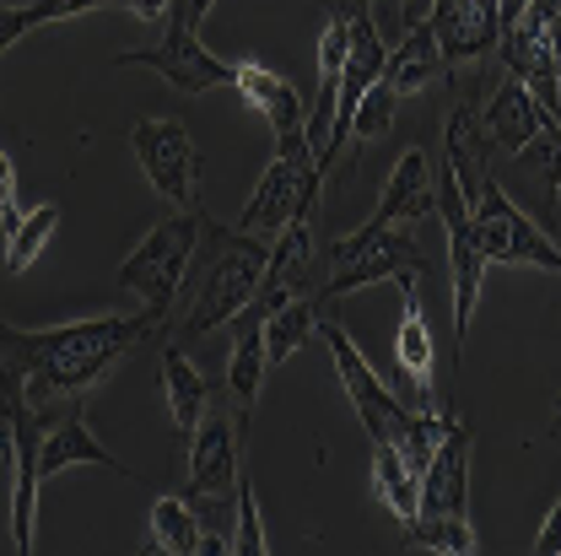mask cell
<instances>
[{
  "label": "cell",
  "mask_w": 561,
  "mask_h": 556,
  "mask_svg": "<svg viewBox=\"0 0 561 556\" xmlns=\"http://www.w3.org/2000/svg\"><path fill=\"white\" fill-rule=\"evenodd\" d=\"M157 330V319L140 314H108V319H76L55 330H11L0 319V384L22 389L33 406L55 411L60 400L87 395L98 378H108L125 351H136Z\"/></svg>",
  "instance_id": "cell-1"
},
{
  "label": "cell",
  "mask_w": 561,
  "mask_h": 556,
  "mask_svg": "<svg viewBox=\"0 0 561 556\" xmlns=\"http://www.w3.org/2000/svg\"><path fill=\"white\" fill-rule=\"evenodd\" d=\"M216 227V222H210ZM216 254H210L206 265L195 271V281H184V303L168 314V330L173 336H210V330H221V325H232L249 303H254V292H260V276H265V254H271V243H260L254 232H227V227H216Z\"/></svg>",
  "instance_id": "cell-2"
},
{
  "label": "cell",
  "mask_w": 561,
  "mask_h": 556,
  "mask_svg": "<svg viewBox=\"0 0 561 556\" xmlns=\"http://www.w3.org/2000/svg\"><path fill=\"white\" fill-rule=\"evenodd\" d=\"M201 238H206V211H173L168 222H157L136 249L119 260V286L136 297L157 325H168V314L179 308Z\"/></svg>",
  "instance_id": "cell-3"
},
{
  "label": "cell",
  "mask_w": 561,
  "mask_h": 556,
  "mask_svg": "<svg viewBox=\"0 0 561 556\" xmlns=\"http://www.w3.org/2000/svg\"><path fill=\"white\" fill-rule=\"evenodd\" d=\"M470 227H476V243L486 254V265H540L561 276V238H551L529 211L513 206V195L496 184V173L481 168L470 184Z\"/></svg>",
  "instance_id": "cell-4"
},
{
  "label": "cell",
  "mask_w": 561,
  "mask_h": 556,
  "mask_svg": "<svg viewBox=\"0 0 561 556\" xmlns=\"http://www.w3.org/2000/svg\"><path fill=\"white\" fill-rule=\"evenodd\" d=\"M238 481H243V438H232V421L221 411H206V421L190 438V487H184V497L210 535L227 541V552H232L227 508H238Z\"/></svg>",
  "instance_id": "cell-5"
},
{
  "label": "cell",
  "mask_w": 561,
  "mask_h": 556,
  "mask_svg": "<svg viewBox=\"0 0 561 556\" xmlns=\"http://www.w3.org/2000/svg\"><path fill=\"white\" fill-rule=\"evenodd\" d=\"M426 276V254L405 227H383V222H362L356 232L330 243V281H319V303H335L356 286H373V281L389 276Z\"/></svg>",
  "instance_id": "cell-6"
},
{
  "label": "cell",
  "mask_w": 561,
  "mask_h": 556,
  "mask_svg": "<svg viewBox=\"0 0 561 556\" xmlns=\"http://www.w3.org/2000/svg\"><path fill=\"white\" fill-rule=\"evenodd\" d=\"M319 184H324V168H319L308 136L276 140V162L265 168V179H260V190L249 195V206L238 211V232H254V238L265 232V238H276L286 222L313 216Z\"/></svg>",
  "instance_id": "cell-7"
},
{
  "label": "cell",
  "mask_w": 561,
  "mask_h": 556,
  "mask_svg": "<svg viewBox=\"0 0 561 556\" xmlns=\"http://www.w3.org/2000/svg\"><path fill=\"white\" fill-rule=\"evenodd\" d=\"M55 411H44L22 389L0 384V421L11 432V546L22 556L38 546V487H44V476H38V443H44V427H49Z\"/></svg>",
  "instance_id": "cell-8"
},
{
  "label": "cell",
  "mask_w": 561,
  "mask_h": 556,
  "mask_svg": "<svg viewBox=\"0 0 561 556\" xmlns=\"http://www.w3.org/2000/svg\"><path fill=\"white\" fill-rule=\"evenodd\" d=\"M319 336H324V347L335 356V373H341V389H346L351 411L362 417L367 427V438L373 443H405V432H411V406H405V395H394L378 373H373V362H367V351L351 341L346 330L335 325V319H319Z\"/></svg>",
  "instance_id": "cell-9"
},
{
  "label": "cell",
  "mask_w": 561,
  "mask_h": 556,
  "mask_svg": "<svg viewBox=\"0 0 561 556\" xmlns=\"http://www.w3.org/2000/svg\"><path fill=\"white\" fill-rule=\"evenodd\" d=\"M437 216L448 227V286H454V356L465 351L470 336V319L481 308V286H486V254L476 243V227H470V195L459 184V173L443 162V179H437Z\"/></svg>",
  "instance_id": "cell-10"
},
{
  "label": "cell",
  "mask_w": 561,
  "mask_h": 556,
  "mask_svg": "<svg viewBox=\"0 0 561 556\" xmlns=\"http://www.w3.org/2000/svg\"><path fill=\"white\" fill-rule=\"evenodd\" d=\"M146 184L173 211H201V146L179 120H136L130 131Z\"/></svg>",
  "instance_id": "cell-11"
},
{
  "label": "cell",
  "mask_w": 561,
  "mask_h": 556,
  "mask_svg": "<svg viewBox=\"0 0 561 556\" xmlns=\"http://www.w3.org/2000/svg\"><path fill=\"white\" fill-rule=\"evenodd\" d=\"M351 5V44H346V66H341V92H335V120H330V136H324V151H319V168L335 162V151L351 140V114L356 103L367 98L373 81H383V38L373 27V0H346Z\"/></svg>",
  "instance_id": "cell-12"
},
{
  "label": "cell",
  "mask_w": 561,
  "mask_h": 556,
  "mask_svg": "<svg viewBox=\"0 0 561 556\" xmlns=\"http://www.w3.org/2000/svg\"><path fill=\"white\" fill-rule=\"evenodd\" d=\"M313 260H319V243H313V216H297L286 222L276 238H271V254H265V276H260V292L254 303L238 314V319H271L276 308L297 303V297H313Z\"/></svg>",
  "instance_id": "cell-13"
},
{
  "label": "cell",
  "mask_w": 561,
  "mask_h": 556,
  "mask_svg": "<svg viewBox=\"0 0 561 556\" xmlns=\"http://www.w3.org/2000/svg\"><path fill=\"white\" fill-rule=\"evenodd\" d=\"M114 66H151L173 92H184V98L216 92V87H232V76H238V66L216 60L206 44H201V33L173 27V22H162V38H157L151 49H125Z\"/></svg>",
  "instance_id": "cell-14"
},
{
  "label": "cell",
  "mask_w": 561,
  "mask_h": 556,
  "mask_svg": "<svg viewBox=\"0 0 561 556\" xmlns=\"http://www.w3.org/2000/svg\"><path fill=\"white\" fill-rule=\"evenodd\" d=\"M496 55H502L507 76H518V81L535 92V103L561 120V70H557V55H551V38H546V22H540L535 11H524V16L496 38Z\"/></svg>",
  "instance_id": "cell-15"
},
{
  "label": "cell",
  "mask_w": 561,
  "mask_h": 556,
  "mask_svg": "<svg viewBox=\"0 0 561 556\" xmlns=\"http://www.w3.org/2000/svg\"><path fill=\"white\" fill-rule=\"evenodd\" d=\"M400 286V330H394V356H400V373H405V406L411 411H443L437 400V384H432V330H426V314H421V292L411 271L394 276Z\"/></svg>",
  "instance_id": "cell-16"
},
{
  "label": "cell",
  "mask_w": 561,
  "mask_h": 556,
  "mask_svg": "<svg viewBox=\"0 0 561 556\" xmlns=\"http://www.w3.org/2000/svg\"><path fill=\"white\" fill-rule=\"evenodd\" d=\"M502 0H432L426 22L437 27V44H443V60L448 70L470 66V60H486L502 38V22H496Z\"/></svg>",
  "instance_id": "cell-17"
},
{
  "label": "cell",
  "mask_w": 561,
  "mask_h": 556,
  "mask_svg": "<svg viewBox=\"0 0 561 556\" xmlns=\"http://www.w3.org/2000/svg\"><path fill=\"white\" fill-rule=\"evenodd\" d=\"M551 125H561V120L535 103V92H529L518 76H502L486 92V103H481V136H486L491 146H502L507 157H518L529 140L546 136Z\"/></svg>",
  "instance_id": "cell-18"
},
{
  "label": "cell",
  "mask_w": 561,
  "mask_h": 556,
  "mask_svg": "<svg viewBox=\"0 0 561 556\" xmlns=\"http://www.w3.org/2000/svg\"><path fill=\"white\" fill-rule=\"evenodd\" d=\"M76 465H103V470H114V476H130L140 481L130 465H119L98 438H92V427L81 417V395L66 400V411H55L49 427H44V443H38V476L49 481V476H60V470H76Z\"/></svg>",
  "instance_id": "cell-19"
},
{
  "label": "cell",
  "mask_w": 561,
  "mask_h": 556,
  "mask_svg": "<svg viewBox=\"0 0 561 556\" xmlns=\"http://www.w3.org/2000/svg\"><path fill=\"white\" fill-rule=\"evenodd\" d=\"M416 502V513H465V502H470V427L465 421H448L443 443L432 449Z\"/></svg>",
  "instance_id": "cell-20"
},
{
  "label": "cell",
  "mask_w": 561,
  "mask_h": 556,
  "mask_svg": "<svg viewBox=\"0 0 561 556\" xmlns=\"http://www.w3.org/2000/svg\"><path fill=\"white\" fill-rule=\"evenodd\" d=\"M437 211V179H432V162H426V151L411 146V151H400V162H394V173H389V184H383V195H378V206L367 222H383V227H416Z\"/></svg>",
  "instance_id": "cell-21"
},
{
  "label": "cell",
  "mask_w": 561,
  "mask_h": 556,
  "mask_svg": "<svg viewBox=\"0 0 561 556\" xmlns=\"http://www.w3.org/2000/svg\"><path fill=\"white\" fill-rule=\"evenodd\" d=\"M232 87L249 98V109H260V114H265V125L276 131V140L308 136V103L297 98V87H291L286 76H276V70H265V66H254V60H238Z\"/></svg>",
  "instance_id": "cell-22"
},
{
  "label": "cell",
  "mask_w": 561,
  "mask_h": 556,
  "mask_svg": "<svg viewBox=\"0 0 561 556\" xmlns=\"http://www.w3.org/2000/svg\"><path fill=\"white\" fill-rule=\"evenodd\" d=\"M265 367H271V356H265V325H260V319H238V341L227 351V395H232V406H238V438H249Z\"/></svg>",
  "instance_id": "cell-23"
},
{
  "label": "cell",
  "mask_w": 561,
  "mask_h": 556,
  "mask_svg": "<svg viewBox=\"0 0 561 556\" xmlns=\"http://www.w3.org/2000/svg\"><path fill=\"white\" fill-rule=\"evenodd\" d=\"M151 552H168V556H221L227 541H216L201 513L190 508V497H157L151 502Z\"/></svg>",
  "instance_id": "cell-24"
},
{
  "label": "cell",
  "mask_w": 561,
  "mask_h": 556,
  "mask_svg": "<svg viewBox=\"0 0 561 556\" xmlns=\"http://www.w3.org/2000/svg\"><path fill=\"white\" fill-rule=\"evenodd\" d=\"M162 395H168V417H173V427H179V438L190 443L195 427H201L206 411H210V384H206V373L184 356L179 341L162 347Z\"/></svg>",
  "instance_id": "cell-25"
},
{
  "label": "cell",
  "mask_w": 561,
  "mask_h": 556,
  "mask_svg": "<svg viewBox=\"0 0 561 556\" xmlns=\"http://www.w3.org/2000/svg\"><path fill=\"white\" fill-rule=\"evenodd\" d=\"M443 70H448V60H443L437 27L421 16V22H411V27H405L400 49H389V60H383V81H389L400 98H411V92H421V87H432Z\"/></svg>",
  "instance_id": "cell-26"
},
{
  "label": "cell",
  "mask_w": 561,
  "mask_h": 556,
  "mask_svg": "<svg viewBox=\"0 0 561 556\" xmlns=\"http://www.w3.org/2000/svg\"><path fill=\"white\" fill-rule=\"evenodd\" d=\"M373 491L383 497V508H389L400 524H411V519H416L421 476L405 465V454H400L394 443H373Z\"/></svg>",
  "instance_id": "cell-27"
},
{
  "label": "cell",
  "mask_w": 561,
  "mask_h": 556,
  "mask_svg": "<svg viewBox=\"0 0 561 556\" xmlns=\"http://www.w3.org/2000/svg\"><path fill=\"white\" fill-rule=\"evenodd\" d=\"M481 546L476 524L465 513H416L405 524V552H437V556H470Z\"/></svg>",
  "instance_id": "cell-28"
},
{
  "label": "cell",
  "mask_w": 561,
  "mask_h": 556,
  "mask_svg": "<svg viewBox=\"0 0 561 556\" xmlns=\"http://www.w3.org/2000/svg\"><path fill=\"white\" fill-rule=\"evenodd\" d=\"M308 336H319V297H297V303H286L265 319V356L286 362Z\"/></svg>",
  "instance_id": "cell-29"
},
{
  "label": "cell",
  "mask_w": 561,
  "mask_h": 556,
  "mask_svg": "<svg viewBox=\"0 0 561 556\" xmlns=\"http://www.w3.org/2000/svg\"><path fill=\"white\" fill-rule=\"evenodd\" d=\"M55 227H60V206H33L11 232H5V271L16 276V271H27L38 254H44V243L55 238Z\"/></svg>",
  "instance_id": "cell-30"
},
{
  "label": "cell",
  "mask_w": 561,
  "mask_h": 556,
  "mask_svg": "<svg viewBox=\"0 0 561 556\" xmlns=\"http://www.w3.org/2000/svg\"><path fill=\"white\" fill-rule=\"evenodd\" d=\"M394 103H400V92L389 87V81H373L367 87V98L356 103V114H351V136L356 140H378L389 125H394Z\"/></svg>",
  "instance_id": "cell-31"
},
{
  "label": "cell",
  "mask_w": 561,
  "mask_h": 556,
  "mask_svg": "<svg viewBox=\"0 0 561 556\" xmlns=\"http://www.w3.org/2000/svg\"><path fill=\"white\" fill-rule=\"evenodd\" d=\"M271 541H265V519H260V502H254V487L249 476L238 481V524H232V556H265Z\"/></svg>",
  "instance_id": "cell-32"
},
{
  "label": "cell",
  "mask_w": 561,
  "mask_h": 556,
  "mask_svg": "<svg viewBox=\"0 0 561 556\" xmlns=\"http://www.w3.org/2000/svg\"><path fill=\"white\" fill-rule=\"evenodd\" d=\"M22 16L38 27V22H66V16H81V11H98V5H125V0H16Z\"/></svg>",
  "instance_id": "cell-33"
},
{
  "label": "cell",
  "mask_w": 561,
  "mask_h": 556,
  "mask_svg": "<svg viewBox=\"0 0 561 556\" xmlns=\"http://www.w3.org/2000/svg\"><path fill=\"white\" fill-rule=\"evenodd\" d=\"M0 222H5V232L22 222V211H16V168H11L5 151H0Z\"/></svg>",
  "instance_id": "cell-34"
},
{
  "label": "cell",
  "mask_w": 561,
  "mask_h": 556,
  "mask_svg": "<svg viewBox=\"0 0 561 556\" xmlns=\"http://www.w3.org/2000/svg\"><path fill=\"white\" fill-rule=\"evenodd\" d=\"M210 5H216V0H173L162 22H173V27H190V33H201V22H206Z\"/></svg>",
  "instance_id": "cell-35"
},
{
  "label": "cell",
  "mask_w": 561,
  "mask_h": 556,
  "mask_svg": "<svg viewBox=\"0 0 561 556\" xmlns=\"http://www.w3.org/2000/svg\"><path fill=\"white\" fill-rule=\"evenodd\" d=\"M535 552H540V556H561V502L551 508V519L540 524V535H535Z\"/></svg>",
  "instance_id": "cell-36"
},
{
  "label": "cell",
  "mask_w": 561,
  "mask_h": 556,
  "mask_svg": "<svg viewBox=\"0 0 561 556\" xmlns=\"http://www.w3.org/2000/svg\"><path fill=\"white\" fill-rule=\"evenodd\" d=\"M125 5H130V11H136L140 22H162V16H168V5H173V0H125Z\"/></svg>",
  "instance_id": "cell-37"
},
{
  "label": "cell",
  "mask_w": 561,
  "mask_h": 556,
  "mask_svg": "<svg viewBox=\"0 0 561 556\" xmlns=\"http://www.w3.org/2000/svg\"><path fill=\"white\" fill-rule=\"evenodd\" d=\"M524 5H529V0H502V11H496V22H502V33H507V27H513V22L524 16Z\"/></svg>",
  "instance_id": "cell-38"
},
{
  "label": "cell",
  "mask_w": 561,
  "mask_h": 556,
  "mask_svg": "<svg viewBox=\"0 0 561 556\" xmlns=\"http://www.w3.org/2000/svg\"><path fill=\"white\" fill-rule=\"evenodd\" d=\"M426 11H432V0H400V16H405V27H411V22H421Z\"/></svg>",
  "instance_id": "cell-39"
},
{
  "label": "cell",
  "mask_w": 561,
  "mask_h": 556,
  "mask_svg": "<svg viewBox=\"0 0 561 556\" xmlns=\"http://www.w3.org/2000/svg\"><path fill=\"white\" fill-rule=\"evenodd\" d=\"M546 438H561V400H557V417H551V427H546Z\"/></svg>",
  "instance_id": "cell-40"
},
{
  "label": "cell",
  "mask_w": 561,
  "mask_h": 556,
  "mask_svg": "<svg viewBox=\"0 0 561 556\" xmlns=\"http://www.w3.org/2000/svg\"><path fill=\"white\" fill-rule=\"evenodd\" d=\"M324 5H330V0H324Z\"/></svg>",
  "instance_id": "cell-41"
},
{
  "label": "cell",
  "mask_w": 561,
  "mask_h": 556,
  "mask_svg": "<svg viewBox=\"0 0 561 556\" xmlns=\"http://www.w3.org/2000/svg\"><path fill=\"white\" fill-rule=\"evenodd\" d=\"M557 502H561V497H557Z\"/></svg>",
  "instance_id": "cell-42"
}]
</instances>
